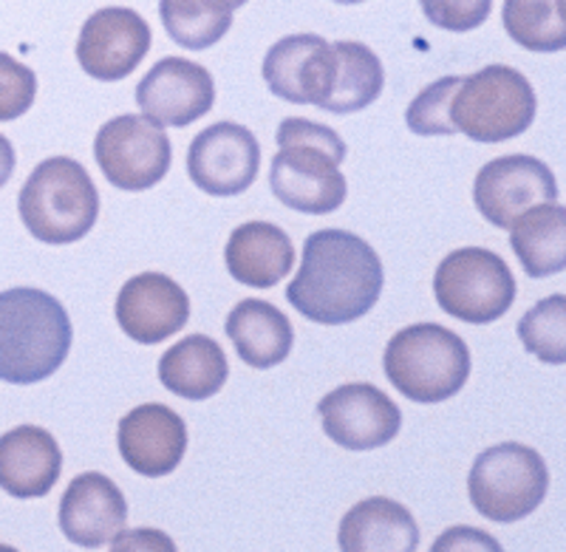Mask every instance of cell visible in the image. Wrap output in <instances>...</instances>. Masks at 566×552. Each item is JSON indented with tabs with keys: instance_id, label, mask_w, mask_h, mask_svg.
<instances>
[{
	"instance_id": "obj_1",
	"label": "cell",
	"mask_w": 566,
	"mask_h": 552,
	"mask_svg": "<svg viewBox=\"0 0 566 552\" xmlns=\"http://www.w3.org/2000/svg\"><path fill=\"white\" fill-rule=\"evenodd\" d=\"M382 283L380 256L360 236L317 230L306 238L301 272L286 287V301L310 321L343 326L371 312Z\"/></svg>"
},
{
	"instance_id": "obj_2",
	"label": "cell",
	"mask_w": 566,
	"mask_h": 552,
	"mask_svg": "<svg viewBox=\"0 0 566 552\" xmlns=\"http://www.w3.org/2000/svg\"><path fill=\"white\" fill-rule=\"evenodd\" d=\"M69 312L57 298L18 287L0 292V379L34 386L52 377L71 352Z\"/></svg>"
},
{
	"instance_id": "obj_3",
	"label": "cell",
	"mask_w": 566,
	"mask_h": 552,
	"mask_svg": "<svg viewBox=\"0 0 566 552\" xmlns=\"http://www.w3.org/2000/svg\"><path fill=\"white\" fill-rule=\"evenodd\" d=\"M20 221L43 244H74L99 216V194L88 170L69 156L40 162L18 196Z\"/></svg>"
},
{
	"instance_id": "obj_4",
	"label": "cell",
	"mask_w": 566,
	"mask_h": 552,
	"mask_svg": "<svg viewBox=\"0 0 566 552\" xmlns=\"http://www.w3.org/2000/svg\"><path fill=\"white\" fill-rule=\"evenodd\" d=\"M382 363L397 392L422 405L457 397L470 377L468 343L437 323H417L394 334Z\"/></svg>"
},
{
	"instance_id": "obj_5",
	"label": "cell",
	"mask_w": 566,
	"mask_h": 552,
	"mask_svg": "<svg viewBox=\"0 0 566 552\" xmlns=\"http://www.w3.org/2000/svg\"><path fill=\"white\" fill-rule=\"evenodd\" d=\"M535 91L522 71L510 65L488 69L462 80L451 100V119L473 142H504L522 136L533 125Z\"/></svg>"
},
{
	"instance_id": "obj_6",
	"label": "cell",
	"mask_w": 566,
	"mask_h": 552,
	"mask_svg": "<svg viewBox=\"0 0 566 552\" xmlns=\"http://www.w3.org/2000/svg\"><path fill=\"white\" fill-rule=\"evenodd\" d=\"M549 488L547 465L538 450L518 442H504L479 454L468 479L473 508L488 521L510 524L538 508Z\"/></svg>"
},
{
	"instance_id": "obj_7",
	"label": "cell",
	"mask_w": 566,
	"mask_h": 552,
	"mask_svg": "<svg viewBox=\"0 0 566 552\" xmlns=\"http://www.w3.org/2000/svg\"><path fill=\"white\" fill-rule=\"evenodd\" d=\"M433 295L442 312L479 326L507 315L515 301V278L502 256L482 247H464L439 263Z\"/></svg>"
},
{
	"instance_id": "obj_8",
	"label": "cell",
	"mask_w": 566,
	"mask_h": 552,
	"mask_svg": "<svg viewBox=\"0 0 566 552\" xmlns=\"http://www.w3.org/2000/svg\"><path fill=\"white\" fill-rule=\"evenodd\" d=\"M94 159L111 185L139 194L168 176L174 148L159 125L145 116L123 114L99 128Z\"/></svg>"
},
{
	"instance_id": "obj_9",
	"label": "cell",
	"mask_w": 566,
	"mask_h": 552,
	"mask_svg": "<svg viewBox=\"0 0 566 552\" xmlns=\"http://www.w3.org/2000/svg\"><path fill=\"white\" fill-rule=\"evenodd\" d=\"M473 201L493 227L510 230L522 212L558 201V185L547 165L533 156H499L479 170Z\"/></svg>"
},
{
	"instance_id": "obj_10",
	"label": "cell",
	"mask_w": 566,
	"mask_h": 552,
	"mask_svg": "<svg viewBox=\"0 0 566 552\" xmlns=\"http://www.w3.org/2000/svg\"><path fill=\"white\" fill-rule=\"evenodd\" d=\"M261 167V148L250 128L219 123L201 131L187 150V174L199 190L230 199L250 190Z\"/></svg>"
},
{
	"instance_id": "obj_11",
	"label": "cell",
	"mask_w": 566,
	"mask_h": 552,
	"mask_svg": "<svg viewBox=\"0 0 566 552\" xmlns=\"http://www.w3.org/2000/svg\"><path fill=\"white\" fill-rule=\"evenodd\" d=\"M216 103V83L205 65L185 58H165L136 85L142 116L159 128H185Z\"/></svg>"
},
{
	"instance_id": "obj_12",
	"label": "cell",
	"mask_w": 566,
	"mask_h": 552,
	"mask_svg": "<svg viewBox=\"0 0 566 552\" xmlns=\"http://www.w3.org/2000/svg\"><path fill=\"white\" fill-rule=\"evenodd\" d=\"M323 430L346 450H374L391 442L402 428V412L386 392L368 383L340 386L317 405Z\"/></svg>"
},
{
	"instance_id": "obj_13",
	"label": "cell",
	"mask_w": 566,
	"mask_h": 552,
	"mask_svg": "<svg viewBox=\"0 0 566 552\" xmlns=\"http://www.w3.org/2000/svg\"><path fill=\"white\" fill-rule=\"evenodd\" d=\"M150 52V27L139 12L105 7L83 23L77 40L80 69L94 80H125Z\"/></svg>"
},
{
	"instance_id": "obj_14",
	"label": "cell",
	"mask_w": 566,
	"mask_h": 552,
	"mask_svg": "<svg viewBox=\"0 0 566 552\" xmlns=\"http://www.w3.org/2000/svg\"><path fill=\"white\" fill-rule=\"evenodd\" d=\"M335 45L317 34H290L277 40L264 58V80L275 97L321 108L335 88Z\"/></svg>"
},
{
	"instance_id": "obj_15",
	"label": "cell",
	"mask_w": 566,
	"mask_h": 552,
	"mask_svg": "<svg viewBox=\"0 0 566 552\" xmlns=\"http://www.w3.org/2000/svg\"><path fill=\"white\" fill-rule=\"evenodd\" d=\"M272 194L292 210L326 216L346 201V176L340 165L310 145H286L277 150L270 167Z\"/></svg>"
},
{
	"instance_id": "obj_16",
	"label": "cell",
	"mask_w": 566,
	"mask_h": 552,
	"mask_svg": "<svg viewBox=\"0 0 566 552\" xmlns=\"http://www.w3.org/2000/svg\"><path fill=\"white\" fill-rule=\"evenodd\" d=\"M190 321V298L161 272L130 278L116 298V323L130 341L156 346Z\"/></svg>"
},
{
	"instance_id": "obj_17",
	"label": "cell",
	"mask_w": 566,
	"mask_h": 552,
	"mask_svg": "<svg viewBox=\"0 0 566 552\" xmlns=\"http://www.w3.org/2000/svg\"><path fill=\"white\" fill-rule=\"evenodd\" d=\"M128 524L123 490L103 473H83L69 485L60 501V530L71 544L99 550L114 544Z\"/></svg>"
},
{
	"instance_id": "obj_18",
	"label": "cell",
	"mask_w": 566,
	"mask_h": 552,
	"mask_svg": "<svg viewBox=\"0 0 566 552\" xmlns=\"http://www.w3.org/2000/svg\"><path fill=\"white\" fill-rule=\"evenodd\" d=\"M187 450V425L161 403L139 405L119 423V454L134 473L159 479L181 465Z\"/></svg>"
},
{
	"instance_id": "obj_19",
	"label": "cell",
	"mask_w": 566,
	"mask_h": 552,
	"mask_svg": "<svg viewBox=\"0 0 566 552\" xmlns=\"http://www.w3.org/2000/svg\"><path fill=\"white\" fill-rule=\"evenodd\" d=\"M63 470L57 439L38 425H20L0 437V490L12 499L52 493Z\"/></svg>"
},
{
	"instance_id": "obj_20",
	"label": "cell",
	"mask_w": 566,
	"mask_h": 552,
	"mask_svg": "<svg viewBox=\"0 0 566 552\" xmlns=\"http://www.w3.org/2000/svg\"><path fill=\"white\" fill-rule=\"evenodd\" d=\"M230 275L252 290H272L295 267V247L290 236L266 221H250L232 230L224 247Z\"/></svg>"
},
{
	"instance_id": "obj_21",
	"label": "cell",
	"mask_w": 566,
	"mask_h": 552,
	"mask_svg": "<svg viewBox=\"0 0 566 552\" xmlns=\"http://www.w3.org/2000/svg\"><path fill=\"white\" fill-rule=\"evenodd\" d=\"M235 354L252 368H275L290 357L295 332L290 317L266 301H241L232 309L224 326Z\"/></svg>"
},
{
	"instance_id": "obj_22",
	"label": "cell",
	"mask_w": 566,
	"mask_h": 552,
	"mask_svg": "<svg viewBox=\"0 0 566 552\" xmlns=\"http://www.w3.org/2000/svg\"><path fill=\"white\" fill-rule=\"evenodd\" d=\"M337 544L343 552H413L419 550V527L397 501L366 499L340 521Z\"/></svg>"
},
{
	"instance_id": "obj_23",
	"label": "cell",
	"mask_w": 566,
	"mask_h": 552,
	"mask_svg": "<svg viewBox=\"0 0 566 552\" xmlns=\"http://www.w3.org/2000/svg\"><path fill=\"white\" fill-rule=\"evenodd\" d=\"M230 377L224 348L207 337V334H190L159 360V379L161 386L181 399H210L224 388Z\"/></svg>"
},
{
	"instance_id": "obj_24",
	"label": "cell",
	"mask_w": 566,
	"mask_h": 552,
	"mask_svg": "<svg viewBox=\"0 0 566 552\" xmlns=\"http://www.w3.org/2000/svg\"><path fill=\"white\" fill-rule=\"evenodd\" d=\"M510 244L530 278H549L566 267V210L547 201L510 225Z\"/></svg>"
},
{
	"instance_id": "obj_25",
	"label": "cell",
	"mask_w": 566,
	"mask_h": 552,
	"mask_svg": "<svg viewBox=\"0 0 566 552\" xmlns=\"http://www.w3.org/2000/svg\"><path fill=\"white\" fill-rule=\"evenodd\" d=\"M337 54V77L335 88L328 94L321 111L328 114H357V111L368 108L374 100L382 94V74L380 58L363 43H332Z\"/></svg>"
},
{
	"instance_id": "obj_26",
	"label": "cell",
	"mask_w": 566,
	"mask_h": 552,
	"mask_svg": "<svg viewBox=\"0 0 566 552\" xmlns=\"http://www.w3.org/2000/svg\"><path fill=\"white\" fill-rule=\"evenodd\" d=\"M232 9L230 0H159L165 32L190 52H205L230 32Z\"/></svg>"
},
{
	"instance_id": "obj_27",
	"label": "cell",
	"mask_w": 566,
	"mask_h": 552,
	"mask_svg": "<svg viewBox=\"0 0 566 552\" xmlns=\"http://www.w3.org/2000/svg\"><path fill=\"white\" fill-rule=\"evenodd\" d=\"M504 29L530 52H564L566 0H504Z\"/></svg>"
},
{
	"instance_id": "obj_28",
	"label": "cell",
	"mask_w": 566,
	"mask_h": 552,
	"mask_svg": "<svg viewBox=\"0 0 566 552\" xmlns=\"http://www.w3.org/2000/svg\"><path fill=\"white\" fill-rule=\"evenodd\" d=\"M518 337L530 354L549 363L564 366L566 360V298L553 295L535 303L518 323Z\"/></svg>"
},
{
	"instance_id": "obj_29",
	"label": "cell",
	"mask_w": 566,
	"mask_h": 552,
	"mask_svg": "<svg viewBox=\"0 0 566 552\" xmlns=\"http://www.w3.org/2000/svg\"><path fill=\"white\" fill-rule=\"evenodd\" d=\"M462 85V77H444L431 83L413 97L406 111V123L419 136H453L459 134L451 119V100Z\"/></svg>"
},
{
	"instance_id": "obj_30",
	"label": "cell",
	"mask_w": 566,
	"mask_h": 552,
	"mask_svg": "<svg viewBox=\"0 0 566 552\" xmlns=\"http://www.w3.org/2000/svg\"><path fill=\"white\" fill-rule=\"evenodd\" d=\"M38 97V77L34 71L0 52V123H12L27 114Z\"/></svg>"
},
{
	"instance_id": "obj_31",
	"label": "cell",
	"mask_w": 566,
	"mask_h": 552,
	"mask_svg": "<svg viewBox=\"0 0 566 552\" xmlns=\"http://www.w3.org/2000/svg\"><path fill=\"white\" fill-rule=\"evenodd\" d=\"M424 18L448 32H473L490 18L493 0H419Z\"/></svg>"
},
{
	"instance_id": "obj_32",
	"label": "cell",
	"mask_w": 566,
	"mask_h": 552,
	"mask_svg": "<svg viewBox=\"0 0 566 552\" xmlns=\"http://www.w3.org/2000/svg\"><path fill=\"white\" fill-rule=\"evenodd\" d=\"M275 139L281 148H286V145H310V148H317L323 150V154L332 156L337 165L346 162V142L337 136V131L326 128V125L310 123V119H297V116L283 119Z\"/></svg>"
},
{
	"instance_id": "obj_33",
	"label": "cell",
	"mask_w": 566,
	"mask_h": 552,
	"mask_svg": "<svg viewBox=\"0 0 566 552\" xmlns=\"http://www.w3.org/2000/svg\"><path fill=\"white\" fill-rule=\"evenodd\" d=\"M14 148H12V142L7 139V136L0 134V190L7 187V181L12 179L14 174Z\"/></svg>"
},
{
	"instance_id": "obj_34",
	"label": "cell",
	"mask_w": 566,
	"mask_h": 552,
	"mask_svg": "<svg viewBox=\"0 0 566 552\" xmlns=\"http://www.w3.org/2000/svg\"><path fill=\"white\" fill-rule=\"evenodd\" d=\"M230 3H232V7H235V9H239V7H244L247 0H230Z\"/></svg>"
},
{
	"instance_id": "obj_35",
	"label": "cell",
	"mask_w": 566,
	"mask_h": 552,
	"mask_svg": "<svg viewBox=\"0 0 566 552\" xmlns=\"http://www.w3.org/2000/svg\"><path fill=\"white\" fill-rule=\"evenodd\" d=\"M335 3H363V0H335Z\"/></svg>"
}]
</instances>
